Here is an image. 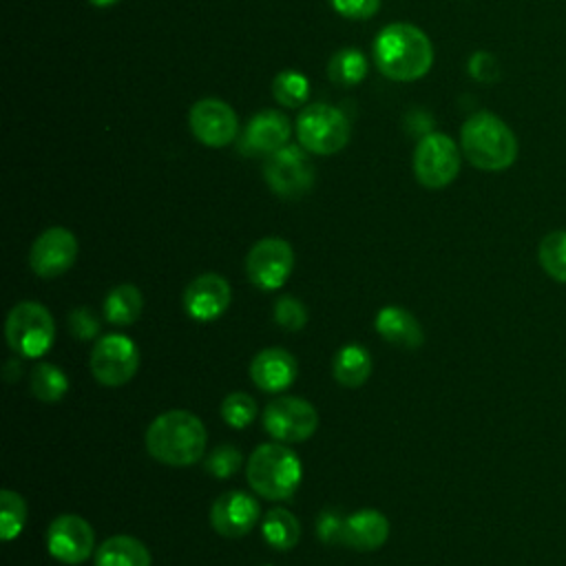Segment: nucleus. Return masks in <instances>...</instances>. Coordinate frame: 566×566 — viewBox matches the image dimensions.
Wrapping results in <instances>:
<instances>
[{"mask_svg": "<svg viewBox=\"0 0 566 566\" xmlns=\"http://www.w3.org/2000/svg\"><path fill=\"white\" fill-rule=\"evenodd\" d=\"M93 7H111V4H117L119 0H88Z\"/></svg>", "mask_w": 566, "mask_h": 566, "instance_id": "nucleus-37", "label": "nucleus"}, {"mask_svg": "<svg viewBox=\"0 0 566 566\" xmlns=\"http://www.w3.org/2000/svg\"><path fill=\"white\" fill-rule=\"evenodd\" d=\"M93 528L80 515H60L46 528V548L62 564H82L93 553Z\"/></svg>", "mask_w": 566, "mask_h": 566, "instance_id": "nucleus-12", "label": "nucleus"}, {"mask_svg": "<svg viewBox=\"0 0 566 566\" xmlns=\"http://www.w3.org/2000/svg\"><path fill=\"white\" fill-rule=\"evenodd\" d=\"M343 528H345V517L338 515L336 511H323L316 520V533L325 544L343 542Z\"/></svg>", "mask_w": 566, "mask_h": 566, "instance_id": "nucleus-35", "label": "nucleus"}, {"mask_svg": "<svg viewBox=\"0 0 566 566\" xmlns=\"http://www.w3.org/2000/svg\"><path fill=\"white\" fill-rule=\"evenodd\" d=\"M290 122L281 111L268 108L256 113L243 133V153L272 155L287 146Z\"/></svg>", "mask_w": 566, "mask_h": 566, "instance_id": "nucleus-17", "label": "nucleus"}, {"mask_svg": "<svg viewBox=\"0 0 566 566\" xmlns=\"http://www.w3.org/2000/svg\"><path fill=\"white\" fill-rule=\"evenodd\" d=\"M263 175L272 192L283 199H298L307 195L314 184V166L298 146H283L268 155Z\"/></svg>", "mask_w": 566, "mask_h": 566, "instance_id": "nucleus-10", "label": "nucleus"}, {"mask_svg": "<svg viewBox=\"0 0 566 566\" xmlns=\"http://www.w3.org/2000/svg\"><path fill=\"white\" fill-rule=\"evenodd\" d=\"M139 367L137 345L124 334H106L91 349V371L99 385H126Z\"/></svg>", "mask_w": 566, "mask_h": 566, "instance_id": "nucleus-8", "label": "nucleus"}, {"mask_svg": "<svg viewBox=\"0 0 566 566\" xmlns=\"http://www.w3.org/2000/svg\"><path fill=\"white\" fill-rule=\"evenodd\" d=\"M188 124L192 135L210 148H221L228 146L239 128L237 115L234 111L214 97H206L192 104L190 115H188Z\"/></svg>", "mask_w": 566, "mask_h": 566, "instance_id": "nucleus-14", "label": "nucleus"}, {"mask_svg": "<svg viewBox=\"0 0 566 566\" xmlns=\"http://www.w3.org/2000/svg\"><path fill=\"white\" fill-rule=\"evenodd\" d=\"M250 486L268 500H287L301 484L303 467L298 455L283 442L259 444L245 469Z\"/></svg>", "mask_w": 566, "mask_h": 566, "instance_id": "nucleus-4", "label": "nucleus"}, {"mask_svg": "<svg viewBox=\"0 0 566 566\" xmlns=\"http://www.w3.org/2000/svg\"><path fill=\"white\" fill-rule=\"evenodd\" d=\"M349 119L329 104L305 106L296 119V135L305 150L334 155L349 142Z\"/></svg>", "mask_w": 566, "mask_h": 566, "instance_id": "nucleus-6", "label": "nucleus"}, {"mask_svg": "<svg viewBox=\"0 0 566 566\" xmlns=\"http://www.w3.org/2000/svg\"><path fill=\"white\" fill-rule=\"evenodd\" d=\"M374 62L389 80L413 82L429 73L433 64V46L422 29L407 22H394L376 35Z\"/></svg>", "mask_w": 566, "mask_h": 566, "instance_id": "nucleus-1", "label": "nucleus"}, {"mask_svg": "<svg viewBox=\"0 0 566 566\" xmlns=\"http://www.w3.org/2000/svg\"><path fill=\"white\" fill-rule=\"evenodd\" d=\"M274 321L281 329L298 332L307 323V310L305 305L294 296H281L274 305Z\"/></svg>", "mask_w": 566, "mask_h": 566, "instance_id": "nucleus-31", "label": "nucleus"}, {"mask_svg": "<svg viewBox=\"0 0 566 566\" xmlns=\"http://www.w3.org/2000/svg\"><path fill=\"white\" fill-rule=\"evenodd\" d=\"M265 431L279 442H303L318 427L316 409L296 396H281L268 402L263 411Z\"/></svg>", "mask_w": 566, "mask_h": 566, "instance_id": "nucleus-9", "label": "nucleus"}, {"mask_svg": "<svg viewBox=\"0 0 566 566\" xmlns=\"http://www.w3.org/2000/svg\"><path fill=\"white\" fill-rule=\"evenodd\" d=\"M27 522V504L24 500L15 493L4 489L0 493V535L4 542H11L18 537L24 528Z\"/></svg>", "mask_w": 566, "mask_h": 566, "instance_id": "nucleus-29", "label": "nucleus"}, {"mask_svg": "<svg viewBox=\"0 0 566 566\" xmlns=\"http://www.w3.org/2000/svg\"><path fill=\"white\" fill-rule=\"evenodd\" d=\"M69 391L66 374L53 363H38L31 371V394L42 402H57Z\"/></svg>", "mask_w": 566, "mask_h": 566, "instance_id": "nucleus-25", "label": "nucleus"}, {"mask_svg": "<svg viewBox=\"0 0 566 566\" xmlns=\"http://www.w3.org/2000/svg\"><path fill=\"white\" fill-rule=\"evenodd\" d=\"M413 172L424 188H444L460 172V150L449 135H424L413 153Z\"/></svg>", "mask_w": 566, "mask_h": 566, "instance_id": "nucleus-7", "label": "nucleus"}, {"mask_svg": "<svg viewBox=\"0 0 566 566\" xmlns=\"http://www.w3.org/2000/svg\"><path fill=\"white\" fill-rule=\"evenodd\" d=\"M376 332L391 345L405 347V349H416L422 345L424 334L420 323L411 312L398 305H387L376 314Z\"/></svg>", "mask_w": 566, "mask_h": 566, "instance_id": "nucleus-20", "label": "nucleus"}, {"mask_svg": "<svg viewBox=\"0 0 566 566\" xmlns=\"http://www.w3.org/2000/svg\"><path fill=\"white\" fill-rule=\"evenodd\" d=\"M203 422L184 409H172L157 416L146 431L148 453L170 467L195 464L206 451Z\"/></svg>", "mask_w": 566, "mask_h": 566, "instance_id": "nucleus-2", "label": "nucleus"}, {"mask_svg": "<svg viewBox=\"0 0 566 566\" xmlns=\"http://www.w3.org/2000/svg\"><path fill=\"white\" fill-rule=\"evenodd\" d=\"M332 374L343 387H360L371 374L369 352L358 343L343 345L334 356Z\"/></svg>", "mask_w": 566, "mask_h": 566, "instance_id": "nucleus-22", "label": "nucleus"}, {"mask_svg": "<svg viewBox=\"0 0 566 566\" xmlns=\"http://www.w3.org/2000/svg\"><path fill=\"white\" fill-rule=\"evenodd\" d=\"M77 256V239L66 228L44 230L31 245L29 265L42 279H53L64 274Z\"/></svg>", "mask_w": 566, "mask_h": 566, "instance_id": "nucleus-13", "label": "nucleus"}, {"mask_svg": "<svg viewBox=\"0 0 566 566\" xmlns=\"http://www.w3.org/2000/svg\"><path fill=\"white\" fill-rule=\"evenodd\" d=\"M298 374L296 358L281 347H268L259 352L250 363L252 382L270 394L287 389Z\"/></svg>", "mask_w": 566, "mask_h": 566, "instance_id": "nucleus-18", "label": "nucleus"}, {"mask_svg": "<svg viewBox=\"0 0 566 566\" xmlns=\"http://www.w3.org/2000/svg\"><path fill=\"white\" fill-rule=\"evenodd\" d=\"M95 566H150V553L130 535H113L99 544Z\"/></svg>", "mask_w": 566, "mask_h": 566, "instance_id": "nucleus-21", "label": "nucleus"}, {"mask_svg": "<svg viewBox=\"0 0 566 566\" xmlns=\"http://www.w3.org/2000/svg\"><path fill=\"white\" fill-rule=\"evenodd\" d=\"M265 542L276 551H290L298 544L301 537V524L287 509H270L261 524Z\"/></svg>", "mask_w": 566, "mask_h": 566, "instance_id": "nucleus-24", "label": "nucleus"}, {"mask_svg": "<svg viewBox=\"0 0 566 566\" xmlns=\"http://www.w3.org/2000/svg\"><path fill=\"white\" fill-rule=\"evenodd\" d=\"M142 310H144L142 292L130 283H122V285L113 287L104 298V316L113 325L135 323L139 318Z\"/></svg>", "mask_w": 566, "mask_h": 566, "instance_id": "nucleus-23", "label": "nucleus"}, {"mask_svg": "<svg viewBox=\"0 0 566 566\" xmlns=\"http://www.w3.org/2000/svg\"><path fill=\"white\" fill-rule=\"evenodd\" d=\"M261 517L259 502L245 491H226L221 493L210 509L212 528L230 539L243 537L254 528Z\"/></svg>", "mask_w": 566, "mask_h": 566, "instance_id": "nucleus-15", "label": "nucleus"}, {"mask_svg": "<svg viewBox=\"0 0 566 566\" xmlns=\"http://www.w3.org/2000/svg\"><path fill=\"white\" fill-rule=\"evenodd\" d=\"M327 75L340 86H354L367 75V57L358 49H340L329 57Z\"/></svg>", "mask_w": 566, "mask_h": 566, "instance_id": "nucleus-26", "label": "nucleus"}, {"mask_svg": "<svg viewBox=\"0 0 566 566\" xmlns=\"http://www.w3.org/2000/svg\"><path fill=\"white\" fill-rule=\"evenodd\" d=\"M272 95L281 106H301L310 95V82L298 71H281L272 82Z\"/></svg>", "mask_w": 566, "mask_h": 566, "instance_id": "nucleus-28", "label": "nucleus"}, {"mask_svg": "<svg viewBox=\"0 0 566 566\" xmlns=\"http://www.w3.org/2000/svg\"><path fill=\"white\" fill-rule=\"evenodd\" d=\"M537 259L553 281L566 283V230L548 232L539 241Z\"/></svg>", "mask_w": 566, "mask_h": 566, "instance_id": "nucleus-27", "label": "nucleus"}, {"mask_svg": "<svg viewBox=\"0 0 566 566\" xmlns=\"http://www.w3.org/2000/svg\"><path fill=\"white\" fill-rule=\"evenodd\" d=\"M232 301L230 283L221 274H201L184 290V307L195 321L219 318Z\"/></svg>", "mask_w": 566, "mask_h": 566, "instance_id": "nucleus-16", "label": "nucleus"}, {"mask_svg": "<svg viewBox=\"0 0 566 566\" xmlns=\"http://www.w3.org/2000/svg\"><path fill=\"white\" fill-rule=\"evenodd\" d=\"M389 535V522L380 511L363 509L345 517L343 544L356 551H376Z\"/></svg>", "mask_w": 566, "mask_h": 566, "instance_id": "nucleus-19", "label": "nucleus"}, {"mask_svg": "<svg viewBox=\"0 0 566 566\" xmlns=\"http://www.w3.org/2000/svg\"><path fill=\"white\" fill-rule=\"evenodd\" d=\"M469 73L478 82H493L500 75V66H497V60L489 51H475L469 60Z\"/></svg>", "mask_w": 566, "mask_h": 566, "instance_id": "nucleus-34", "label": "nucleus"}, {"mask_svg": "<svg viewBox=\"0 0 566 566\" xmlns=\"http://www.w3.org/2000/svg\"><path fill=\"white\" fill-rule=\"evenodd\" d=\"M221 416H223L226 424H230L234 429H243L254 420L256 402H254V398H250L243 391L228 394L221 402Z\"/></svg>", "mask_w": 566, "mask_h": 566, "instance_id": "nucleus-30", "label": "nucleus"}, {"mask_svg": "<svg viewBox=\"0 0 566 566\" xmlns=\"http://www.w3.org/2000/svg\"><path fill=\"white\" fill-rule=\"evenodd\" d=\"M332 7L345 18L365 20L378 11L380 0H332Z\"/></svg>", "mask_w": 566, "mask_h": 566, "instance_id": "nucleus-36", "label": "nucleus"}, {"mask_svg": "<svg viewBox=\"0 0 566 566\" xmlns=\"http://www.w3.org/2000/svg\"><path fill=\"white\" fill-rule=\"evenodd\" d=\"M460 146L475 168L489 172L509 168L517 157V139L513 130L497 115L486 111L471 115L462 124Z\"/></svg>", "mask_w": 566, "mask_h": 566, "instance_id": "nucleus-3", "label": "nucleus"}, {"mask_svg": "<svg viewBox=\"0 0 566 566\" xmlns=\"http://www.w3.org/2000/svg\"><path fill=\"white\" fill-rule=\"evenodd\" d=\"M294 268V252L285 239L265 237L256 241L245 256L248 279L259 290H279L285 285Z\"/></svg>", "mask_w": 566, "mask_h": 566, "instance_id": "nucleus-11", "label": "nucleus"}, {"mask_svg": "<svg viewBox=\"0 0 566 566\" xmlns=\"http://www.w3.org/2000/svg\"><path fill=\"white\" fill-rule=\"evenodd\" d=\"M4 334L13 352L24 358H40L53 345L55 323L42 303L22 301L9 312Z\"/></svg>", "mask_w": 566, "mask_h": 566, "instance_id": "nucleus-5", "label": "nucleus"}, {"mask_svg": "<svg viewBox=\"0 0 566 566\" xmlns=\"http://www.w3.org/2000/svg\"><path fill=\"white\" fill-rule=\"evenodd\" d=\"M69 332L77 340H91L99 332V318L93 314L91 307H75L69 314Z\"/></svg>", "mask_w": 566, "mask_h": 566, "instance_id": "nucleus-33", "label": "nucleus"}, {"mask_svg": "<svg viewBox=\"0 0 566 566\" xmlns=\"http://www.w3.org/2000/svg\"><path fill=\"white\" fill-rule=\"evenodd\" d=\"M241 462H243V458L237 447L221 444L206 458V471L214 478H230L237 473Z\"/></svg>", "mask_w": 566, "mask_h": 566, "instance_id": "nucleus-32", "label": "nucleus"}]
</instances>
